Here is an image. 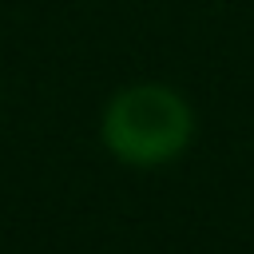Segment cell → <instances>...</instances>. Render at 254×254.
Listing matches in <instances>:
<instances>
[{"label": "cell", "mask_w": 254, "mask_h": 254, "mask_svg": "<svg viewBox=\"0 0 254 254\" xmlns=\"http://www.w3.org/2000/svg\"><path fill=\"white\" fill-rule=\"evenodd\" d=\"M99 139L123 167H163L190 147L194 111L167 83H131L107 99Z\"/></svg>", "instance_id": "obj_1"}]
</instances>
